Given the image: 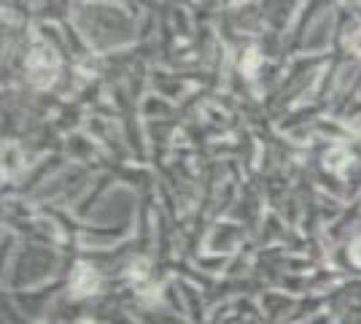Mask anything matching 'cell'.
Listing matches in <instances>:
<instances>
[]
</instances>
